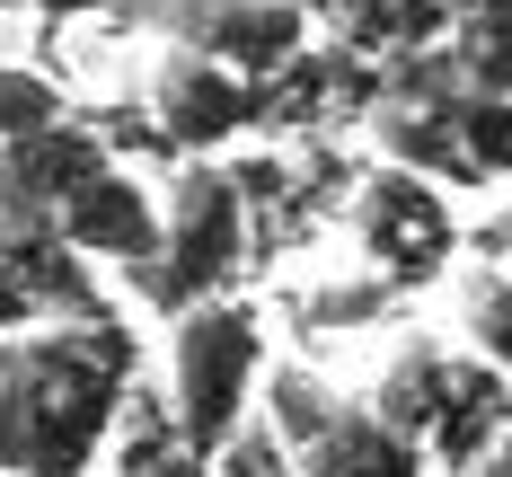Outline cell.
<instances>
[{"label": "cell", "mask_w": 512, "mask_h": 477, "mask_svg": "<svg viewBox=\"0 0 512 477\" xmlns=\"http://www.w3.org/2000/svg\"><path fill=\"white\" fill-rule=\"evenodd\" d=\"M460 318H468V336H477V354L512 371V274H504L495 257L468 265V283H460Z\"/></svg>", "instance_id": "obj_10"}, {"label": "cell", "mask_w": 512, "mask_h": 477, "mask_svg": "<svg viewBox=\"0 0 512 477\" xmlns=\"http://www.w3.org/2000/svg\"><path fill=\"white\" fill-rule=\"evenodd\" d=\"M115 159V133H106L98 115H53L36 133H18V142H0V221H18V212H53L89 168Z\"/></svg>", "instance_id": "obj_7"}, {"label": "cell", "mask_w": 512, "mask_h": 477, "mask_svg": "<svg viewBox=\"0 0 512 477\" xmlns=\"http://www.w3.org/2000/svg\"><path fill=\"white\" fill-rule=\"evenodd\" d=\"M18 9H36L45 27H80V18H106L115 0H18Z\"/></svg>", "instance_id": "obj_13"}, {"label": "cell", "mask_w": 512, "mask_h": 477, "mask_svg": "<svg viewBox=\"0 0 512 477\" xmlns=\"http://www.w3.org/2000/svg\"><path fill=\"white\" fill-rule=\"evenodd\" d=\"M265 389V310L239 292H212L168 318V424L195 460H221V442L256 416Z\"/></svg>", "instance_id": "obj_2"}, {"label": "cell", "mask_w": 512, "mask_h": 477, "mask_svg": "<svg viewBox=\"0 0 512 477\" xmlns=\"http://www.w3.org/2000/svg\"><path fill=\"white\" fill-rule=\"evenodd\" d=\"M354 239L371 274L380 283H433L442 265L460 257V230H451V204L433 195V177H415V168H380V177H362L354 195Z\"/></svg>", "instance_id": "obj_5"}, {"label": "cell", "mask_w": 512, "mask_h": 477, "mask_svg": "<svg viewBox=\"0 0 512 477\" xmlns=\"http://www.w3.org/2000/svg\"><path fill=\"white\" fill-rule=\"evenodd\" d=\"M239 265H248V195H239V168L221 159H186L177 168V195H168V230L159 248L124 283L151 318H177L212 301V292H239Z\"/></svg>", "instance_id": "obj_3"}, {"label": "cell", "mask_w": 512, "mask_h": 477, "mask_svg": "<svg viewBox=\"0 0 512 477\" xmlns=\"http://www.w3.org/2000/svg\"><path fill=\"white\" fill-rule=\"evenodd\" d=\"M195 45L221 53L239 80H274L292 53H309V0H221Z\"/></svg>", "instance_id": "obj_8"}, {"label": "cell", "mask_w": 512, "mask_h": 477, "mask_svg": "<svg viewBox=\"0 0 512 477\" xmlns=\"http://www.w3.org/2000/svg\"><path fill=\"white\" fill-rule=\"evenodd\" d=\"M151 124H159V151L212 159L221 142H239V133L265 124V80H239L204 45H168L151 71Z\"/></svg>", "instance_id": "obj_4"}, {"label": "cell", "mask_w": 512, "mask_h": 477, "mask_svg": "<svg viewBox=\"0 0 512 477\" xmlns=\"http://www.w3.org/2000/svg\"><path fill=\"white\" fill-rule=\"evenodd\" d=\"M36 318H45L36 283H27V274H18V257L0 248V336H9V327H36Z\"/></svg>", "instance_id": "obj_12"}, {"label": "cell", "mask_w": 512, "mask_h": 477, "mask_svg": "<svg viewBox=\"0 0 512 477\" xmlns=\"http://www.w3.org/2000/svg\"><path fill=\"white\" fill-rule=\"evenodd\" d=\"M451 133H460L468 186L512 177V98H495V89H460V98H451Z\"/></svg>", "instance_id": "obj_9"}, {"label": "cell", "mask_w": 512, "mask_h": 477, "mask_svg": "<svg viewBox=\"0 0 512 477\" xmlns=\"http://www.w3.org/2000/svg\"><path fill=\"white\" fill-rule=\"evenodd\" d=\"M9 9H18V0H0V18H9Z\"/></svg>", "instance_id": "obj_14"}, {"label": "cell", "mask_w": 512, "mask_h": 477, "mask_svg": "<svg viewBox=\"0 0 512 477\" xmlns=\"http://www.w3.org/2000/svg\"><path fill=\"white\" fill-rule=\"evenodd\" d=\"M53 230L80 248V257L98 265V274H133V265L159 248V230H168V212L151 204V186L124 168V151L106 159V168H89L62 204H53Z\"/></svg>", "instance_id": "obj_6"}, {"label": "cell", "mask_w": 512, "mask_h": 477, "mask_svg": "<svg viewBox=\"0 0 512 477\" xmlns=\"http://www.w3.org/2000/svg\"><path fill=\"white\" fill-rule=\"evenodd\" d=\"M53 115H71V89L36 71V62H0V142H18V133H36Z\"/></svg>", "instance_id": "obj_11"}, {"label": "cell", "mask_w": 512, "mask_h": 477, "mask_svg": "<svg viewBox=\"0 0 512 477\" xmlns=\"http://www.w3.org/2000/svg\"><path fill=\"white\" fill-rule=\"evenodd\" d=\"M133 318H36L0 336V477H98L133 407Z\"/></svg>", "instance_id": "obj_1"}, {"label": "cell", "mask_w": 512, "mask_h": 477, "mask_svg": "<svg viewBox=\"0 0 512 477\" xmlns=\"http://www.w3.org/2000/svg\"><path fill=\"white\" fill-rule=\"evenodd\" d=\"M115 477H133V469H115Z\"/></svg>", "instance_id": "obj_15"}]
</instances>
